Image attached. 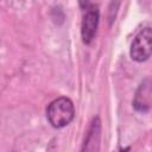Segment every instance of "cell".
I'll return each instance as SVG.
<instances>
[{"mask_svg": "<svg viewBox=\"0 0 152 152\" xmlns=\"http://www.w3.org/2000/svg\"><path fill=\"white\" fill-rule=\"evenodd\" d=\"M75 115L74 103L68 97H58L50 102L46 108V118L52 127L62 128L69 125Z\"/></svg>", "mask_w": 152, "mask_h": 152, "instance_id": "6da1fadb", "label": "cell"}, {"mask_svg": "<svg viewBox=\"0 0 152 152\" xmlns=\"http://www.w3.org/2000/svg\"><path fill=\"white\" fill-rule=\"evenodd\" d=\"M129 55L135 62H144L152 55V27H145L132 42Z\"/></svg>", "mask_w": 152, "mask_h": 152, "instance_id": "7a4b0ae2", "label": "cell"}, {"mask_svg": "<svg viewBox=\"0 0 152 152\" xmlns=\"http://www.w3.org/2000/svg\"><path fill=\"white\" fill-rule=\"evenodd\" d=\"M99 7L94 4H87L81 24V34L83 43L89 44L95 37L96 28L99 25Z\"/></svg>", "mask_w": 152, "mask_h": 152, "instance_id": "3957f363", "label": "cell"}, {"mask_svg": "<svg viewBox=\"0 0 152 152\" xmlns=\"http://www.w3.org/2000/svg\"><path fill=\"white\" fill-rule=\"evenodd\" d=\"M99 120L93 122L91 128L88 133V137L84 141V146L82 152H96L99 147V138H100V125Z\"/></svg>", "mask_w": 152, "mask_h": 152, "instance_id": "277c9868", "label": "cell"}]
</instances>
